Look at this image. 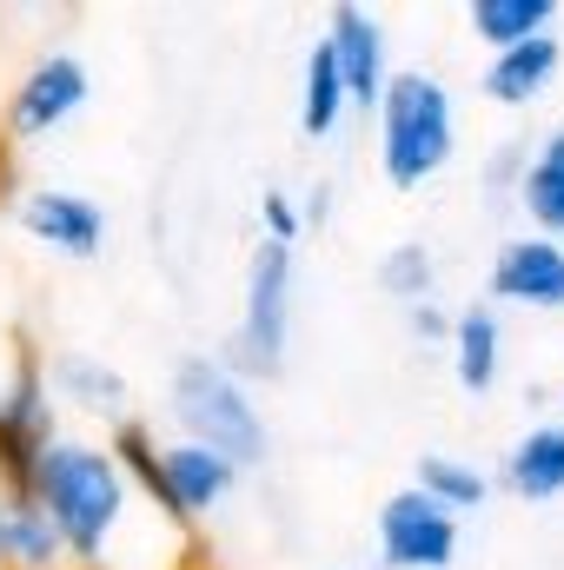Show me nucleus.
Segmentation results:
<instances>
[{
	"mask_svg": "<svg viewBox=\"0 0 564 570\" xmlns=\"http://www.w3.org/2000/svg\"><path fill=\"white\" fill-rule=\"evenodd\" d=\"M33 504L47 511V524L67 544L74 570H127V531L134 524H159L140 504V491L127 484V471L114 464L107 438H74L60 431L40 464H33ZM173 531V524H166ZM186 538V531H179Z\"/></svg>",
	"mask_w": 564,
	"mask_h": 570,
	"instance_id": "obj_1",
	"label": "nucleus"
},
{
	"mask_svg": "<svg viewBox=\"0 0 564 570\" xmlns=\"http://www.w3.org/2000/svg\"><path fill=\"white\" fill-rule=\"evenodd\" d=\"M166 419L179 425V438L233 458L240 471H260L266 464V444L273 431L260 419V399L246 379H233L213 352H186L166 379Z\"/></svg>",
	"mask_w": 564,
	"mask_h": 570,
	"instance_id": "obj_2",
	"label": "nucleus"
},
{
	"mask_svg": "<svg viewBox=\"0 0 564 570\" xmlns=\"http://www.w3.org/2000/svg\"><path fill=\"white\" fill-rule=\"evenodd\" d=\"M372 120H379V173L399 193H419L458 153V114H451V94L438 73H419V67L392 73Z\"/></svg>",
	"mask_w": 564,
	"mask_h": 570,
	"instance_id": "obj_3",
	"label": "nucleus"
},
{
	"mask_svg": "<svg viewBox=\"0 0 564 570\" xmlns=\"http://www.w3.org/2000/svg\"><path fill=\"white\" fill-rule=\"evenodd\" d=\"M285 345H292V246L260 239L253 259H246V298H240V318L226 332V345L213 352L233 379L246 385H266L285 372Z\"/></svg>",
	"mask_w": 564,
	"mask_h": 570,
	"instance_id": "obj_4",
	"label": "nucleus"
},
{
	"mask_svg": "<svg viewBox=\"0 0 564 570\" xmlns=\"http://www.w3.org/2000/svg\"><path fill=\"white\" fill-rule=\"evenodd\" d=\"M54 438L60 405L47 392V358H33V345H13V372L0 379V491H27Z\"/></svg>",
	"mask_w": 564,
	"mask_h": 570,
	"instance_id": "obj_5",
	"label": "nucleus"
},
{
	"mask_svg": "<svg viewBox=\"0 0 564 570\" xmlns=\"http://www.w3.org/2000/svg\"><path fill=\"white\" fill-rule=\"evenodd\" d=\"M87 94H94V80H87V60L80 53H40L13 80V94H7V146L60 134L87 107Z\"/></svg>",
	"mask_w": 564,
	"mask_h": 570,
	"instance_id": "obj_6",
	"label": "nucleus"
},
{
	"mask_svg": "<svg viewBox=\"0 0 564 570\" xmlns=\"http://www.w3.org/2000/svg\"><path fill=\"white\" fill-rule=\"evenodd\" d=\"M13 226L33 246H47L54 259H100V246H107L100 199H87L74 186H20L13 193Z\"/></svg>",
	"mask_w": 564,
	"mask_h": 570,
	"instance_id": "obj_7",
	"label": "nucleus"
},
{
	"mask_svg": "<svg viewBox=\"0 0 564 570\" xmlns=\"http://www.w3.org/2000/svg\"><path fill=\"white\" fill-rule=\"evenodd\" d=\"M379 558L386 570H451L458 564V518L438 511L425 491H392L379 504Z\"/></svg>",
	"mask_w": 564,
	"mask_h": 570,
	"instance_id": "obj_8",
	"label": "nucleus"
},
{
	"mask_svg": "<svg viewBox=\"0 0 564 570\" xmlns=\"http://www.w3.org/2000/svg\"><path fill=\"white\" fill-rule=\"evenodd\" d=\"M240 464L193 444V438H159V484H166V524L193 538L200 518H213L233 491H240Z\"/></svg>",
	"mask_w": 564,
	"mask_h": 570,
	"instance_id": "obj_9",
	"label": "nucleus"
},
{
	"mask_svg": "<svg viewBox=\"0 0 564 570\" xmlns=\"http://www.w3.org/2000/svg\"><path fill=\"white\" fill-rule=\"evenodd\" d=\"M319 40H325V53H332L339 80H346V107L372 114V107H379V94H386V80H392L379 13H372V7H359V0H339V7L325 13Z\"/></svg>",
	"mask_w": 564,
	"mask_h": 570,
	"instance_id": "obj_10",
	"label": "nucleus"
},
{
	"mask_svg": "<svg viewBox=\"0 0 564 570\" xmlns=\"http://www.w3.org/2000/svg\"><path fill=\"white\" fill-rule=\"evenodd\" d=\"M485 305H518V312H564V246L558 239H538V233H518L492 253V273H485Z\"/></svg>",
	"mask_w": 564,
	"mask_h": 570,
	"instance_id": "obj_11",
	"label": "nucleus"
},
{
	"mask_svg": "<svg viewBox=\"0 0 564 570\" xmlns=\"http://www.w3.org/2000/svg\"><path fill=\"white\" fill-rule=\"evenodd\" d=\"M47 392H54V405L67 399L74 412L107 419V425H120L127 419V399H134L127 372L107 365V358H94V352H54L47 358Z\"/></svg>",
	"mask_w": 564,
	"mask_h": 570,
	"instance_id": "obj_12",
	"label": "nucleus"
},
{
	"mask_svg": "<svg viewBox=\"0 0 564 570\" xmlns=\"http://www.w3.org/2000/svg\"><path fill=\"white\" fill-rule=\"evenodd\" d=\"M558 67H564L558 33H538V40H525V47L492 53V60H485V73H478V94H485L492 107H538V100L552 94Z\"/></svg>",
	"mask_w": 564,
	"mask_h": 570,
	"instance_id": "obj_13",
	"label": "nucleus"
},
{
	"mask_svg": "<svg viewBox=\"0 0 564 570\" xmlns=\"http://www.w3.org/2000/svg\"><path fill=\"white\" fill-rule=\"evenodd\" d=\"M498 484H505L512 498H525V504H552V498H564V419H545V425L525 431V438L505 451Z\"/></svg>",
	"mask_w": 564,
	"mask_h": 570,
	"instance_id": "obj_14",
	"label": "nucleus"
},
{
	"mask_svg": "<svg viewBox=\"0 0 564 570\" xmlns=\"http://www.w3.org/2000/svg\"><path fill=\"white\" fill-rule=\"evenodd\" d=\"M0 570H74L33 491H0Z\"/></svg>",
	"mask_w": 564,
	"mask_h": 570,
	"instance_id": "obj_15",
	"label": "nucleus"
},
{
	"mask_svg": "<svg viewBox=\"0 0 564 570\" xmlns=\"http://www.w3.org/2000/svg\"><path fill=\"white\" fill-rule=\"evenodd\" d=\"M512 199H518V213L532 219L538 239H558L564 246V127H552L545 140L525 153Z\"/></svg>",
	"mask_w": 564,
	"mask_h": 570,
	"instance_id": "obj_16",
	"label": "nucleus"
},
{
	"mask_svg": "<svg viewBox=\"0 0 564 570\" xmlns=\"http://www.w3.org/2000/svg\"><path fill=\"white\" fill-rule=\"evenodd\" d=\"M445 352H451V379H458L465 392H492V385H498V365H505V325H498V312H492V305L451 312Z\"/></svg>",
	"mask_w": 564,
	"mask_h": 570,
	"instance_id": "obj_17",
	"label": "nucleus"
},
{
	"mask_svg": "<svg viewBox=\"0 0 564 570\" xmlns=\"http://www.w3.org/2000/svg\"><path fill=\"white\" fill-rule=\"evenodd\" d=\"M412 491H425L438 511L451 518H471L485 498H492V471L458 458V451H419V471H412Z\"/></svg>",
	"mask_w": 564,
	"mask_h": 570,
	"instance_id": "obj_18",
	"label": "nucleus"
},
{
	"mask_svg": "<svg viewBox=\"0 0 564 570\" xmlns=\"http://www.w3.org/2000/svg\"><path fill=\"white\" fill-rule=\"evenodd\" d=\"M465 20H471V33H478L492 53H505V47H525V40L552 33L558 0H471Z\"/></svg>",
	"mask_w": 564,
	"mask_h": 570,
	"instance_id": "obj_19",
	"label": "nucleus"
},
{
	"mask_svg": "<svg viewBox=\"0 0 564 570\" xmlns=\"http://www.w3.org/2000/svg\"><path fill=\"white\" fill-rule=\"evenodd\" d=\"M339 120H346V80H339L325 40H312L305 73H299V134H305V140H332Z\"/></svg>",
	"mask_w": 564,
	"mask_h": 570,
	"instance_id": "obj_20",
	"label": "nucleus"
},
{
	"mask_svg": "<svg viewBox=\"0 0 564 570\" xmlns=\"http://www.w3.org/2000/svg\"><path fill=\"white\" fill-rule=\"evenodd\" d=\"M379 285L392 292L399 312H406V305H425V298H438V259H431V246H425V239H399V246L379 259Z\"/></svg>",
	"mask_w": 564,
	"mask_h": 570,
	"instance_id": "obj_21",
	"label": "nucleus"
},
{
	"mask_svg": "<svg viewBox=\"0 0 564 570\" xmlns=\"http://www.w3.org/2000/svg\"><path fill=\"white\" fill-rule=\"evenodd\" d=\"M305 226H299V199L280 193V186H266L260 193V239H273V246H292Z\"/></svg>",
	"mask_w": 564,
	"mask_h": 570,
	"instance_id": "obj_22",
	"label": "nucleus"
},
{
	"mask_svg": "<svg viewBox=\"0 0 564 570\" xmlns=\"http://www.w3.org/2000/svg\"><path fill=\"white\" fill-rule=\"evenodd\" d=\"M406 332H412L419 345H445V338H451V305H438V298L406 305Z\"/></svg>",
	"mask_w": 564,
	"mask_h": 570,
	"instance_id": "obj_23",
	"label": "nucleus"
},
{
	"mask_svg": "<svg viewBox=\"0 0 564 570\" xmlns=\"http://www.w3.org/2000/svg\"><path fill=\"white\" fill-rule=\"evenodd\" d=\"M518 166H525V146H498V153H492V166H485L492 206H498V199H512V186H518Z\"/></svg>",
	"mask_w": 564,
	"mask_h": 570,
	"instance_id": "obj_24",
	"label": "nucleus"
},
{
	"mask_svg": "<svg viewBox=\"0 0 564 570\" xmlns=\"http://www.w3.org/2000/svg\"><path fill=\"white\" fill-rule=\"evenodd\" d=\"M332 206H339V193H332V179H319V186L299 199V226H312V233H319V226L332 219Z\"/></svg>",
	"mask_w": 564,
	"mask_h": 570,
	"instance_id": "obj_25",
	"label": "nucleus"
},
{
	"mask_svg": "<svg viewBox=\"0 0 564 570\" xmlns=\"http://www.w3.org/2000/svg\"><path fill=\"white\" fill-rule=\"evenodd\" d=\"M7 186H13V146H7V134H0V199H7Z\"/></svg>",
	"mask_w": 564,
	"mask_h": 570,
	"instance_id": "obj_26",
	"label": "nucleus"
}]
</instances>
